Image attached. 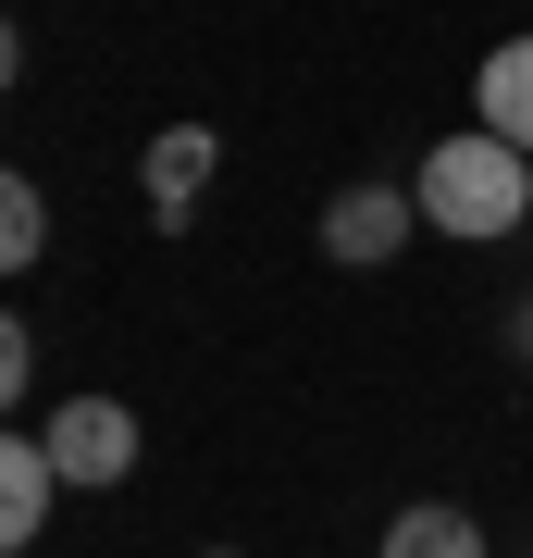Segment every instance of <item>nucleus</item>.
<instances>
[{
	"label": "nucleus",
	"instance_id": "f257e3e1",
	"mask_svg": "<svg viewBox=\"0 0 533 558\" xmlns=\"http://www.w3.org/2000/svg\"><path fill=\"white\" fill-rule=\"evenodd\" d=\"M410 199H422V223H435V236H521L533 223V149H509V137H435V161H422L410 174Z\"/></svg>",
	"mask_w": 533,
	"mask_h": 558
},
{
	"label": "nucleus",
	"instance_id": "f03ea898",
	"mask_svg": "<svg viewBox=\"0 0 533 558\" xmlns=\"http://www.w3.org/2000/svg\"><path fill=\"white\" fill-rule=\"evenodd\" d=\"M38 447H50L62 484H124V472H137V410H124V398H62L38 422Z\"/></svg>",
	"mask_w": 533,
	"mask_h": 558
},
{
	"label": "nucleus",
	"instance_id": "7ed1b4c3",
	"mask_svg": "<svg viewBox=\"0 0 533 558\" xmlns=\"http://www.w3.org/2000/svg\"><path fill=\"white\" fill-rule=\"evenodd\" d=\"M410 223H422L410 186H336V211H323V248H336L348 274H373V260L410 248Z\"/></svg>",
	"mask_w": 533,
	"mask_h": 558
},
{
	"label": "nucleus",
	"instance_id": "20e7f679",
	"mask_svg": "<svg viewBox=\"0 0 533 558\" xmlns=\"http://www.w3.org/2000/svg\"><path fill=\"white\" fill-rule=\"evenodd\" d=\"M50 497H62V472H50V447H38V435H13V422H0V558H13V546H38V521H50Z\"/></svg>",
	"mask_w": 533,
	"mask_h": 558
},
{
	"label": "nucleus",
	"instance_id": "39448f33",
	"mask_svg": "<svg viewBox=\"0 0 533 558\" xmlns=\"http://www.w3.org/2000/svg\"><path fill=\"white\" fill-rule=\"evenodd\" d=\"M137 174H149V211H161V223H186V211H198V186H211V124H161Z\"/></svg>",
	"mask_w": 533,
	"mask_h": 558
},
{
	"label": "nucleus",
	"instance_id": "423d86ee",
	"mask_svg": "<svg viewBox=\"0 0 533 558\" xmlns=\"http://www.w3.org/2000/svg\"><path fill=\"white\" fill-rule=\"evenodd\" d=\"M472 100H484V137H509V149H533V38H496V50H484Z\"/></svg>",
	"mask_w": 533,
	"mask_h": 558
},
{
	"label": "nucleus",
	"instance_id": "0eeeda50",
	"mask_svg": "<svg viewBox=\"0 0 533 558\" xmlns=\"http://www.w3.org/2000/svg\"><path fill=\"white\" fill-rule=\"evenodd\" d=\"M385 558H496V546H484L472 509H435V497H422V509L385 521Z\"/></svg>",
	"mask_w": 533,
	"mask_h": 558
},
{
	"label": "nucleus",
	"instance_id": "6e6552de",
	"mask_svg": "<svg viewBox=\"0 0 533 558\" xmlns=\"http://www.w3.org/2000/svg\"><path fill=\"white\" fill-rule=\"evenodd\" d=\"M38 248H50V199H38V174L0 161V274H38Z\"/></svg>",
	"mask_w": 533,
	"mask_h": 558
},
{
	"label": "nucleus",
	"instance_id": "1a4fd4ad",
	"mask_svg": "<svg viewBox=\"0 0 533 558\" xmlns=\"http://www.w3.org/2000/svg\"><path fill=\"white\" fill-rule=\"evenodd\" d=\"M25 373H38V348H25V323L0 311V422H13V398H25Z\"/></svg>",
	"mask_w": 533,
	"mask_h": 558
},
{
	"label": "nucleus",
	"instance_id": "9d476101",
	"mask_svg": "<svg viewBox=\"0 0 533 558\" xmlns=\"http://www.w3.org/2000/svg\"><path fill=\"white\" fill-rule=\"evenodd\" d=\"M0 87H13V13H0Z\"/></svg>",
	"mask_w": 533,
	"mask_h": 558
},
{
	"label": "nucleus",
	"instance_id": "9b49d317",
	"mask_svg": "<svg viewBox=\"0 0 533 558\" xmlns=\"http://www.w3.org/2000/svg\"><path fill=\"white\" fill-rule=\"evenodd\" d=\"M198 558H237V546H198Z\"/></svg>",
	"mask_w": 533,
	"mask_h": 558
},
{
	"label": "nucleus",
	"instance_id": "f8f14e48",
	"mask_svg": "<svg viewBox=\"0 0 533 558\" xmlns=\"http://www.w3.org/2000/svg\"><path fill=\"white\" fill-rule=\"evenodd\" d=\"M521 348H533V311H521Z\"/></svg>",
	"mask_w": 533,
	"mask_h": 558
}]
</instances>
